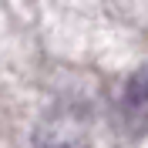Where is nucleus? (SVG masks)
<instances>
[{"instance_id": "obj_1", "label": "nucleus", "mask_w": 148, "mask_h": 148, "mask_svg": "<svg viewBox=\"0 0 148 148\" xmlns=\"http://www.w3.org/2000/svg\"><path fill=\"white\" fill-rule=\"evenodd\" d=\"M121 114L128 121H148V64L128 77L121 91Z\"/></svg>"}, {"instance_id": "obj_2", "label": "nucleus", "mask_w": 148, "mask_h": 148, "mask_svg": "<svg viewBox=\"0 0 148 148\" xmlns=\"http://www.w3.org/2000/svg\"><path fill=\"white\" fill-rule=\"evenodd\" d=\"M34 148H88L84 145V138H77V135H71V131L57 128V125H51V128H40L34 135Z\"/></svg>"}]
</instances>
